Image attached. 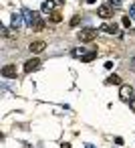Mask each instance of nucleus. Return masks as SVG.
Segmentation results:
<instances>
[{
	"mask_svg": "<svg viewBox=\"0 0 135 148\" xmlns=\"http://www.w3.org/2000/svg\"><path fill=\"white\" fill-rule=\"evenodd\" d=\"M97 39V31L95 29H83L81 33H79V41L81 43H91V41H95Z\"/></svg>",
	"mask_w": 135,
	"mask_h": 148,
	"instance_id": "nucleus-1",
	"label": "nucleus"
},
{
	"mask_svg": "<svg viewBox=\"0 0 135 148\" xmlns=\"http://www.w3.org/2000/svg\"><path fill=\"white\" fill-rule=\"evenodd\" d=\"M22 16H24V23H26L28 27H34V23H36V18H38V12L28 10V8H22Z\"/></svg>",
	"mask_w": 135,
	"mask_h": 148,
	"instance_id": "nucleus-2",
	"label": "nucleus"
},
{
	"mask_svg": "<svg viewBox=\"0 0 135 148\" xmlns=\"http://www.w3.org/2000/svg\"><path fill=\"white\" fill-rule=\"evenodd\" d=\"M47 49V43L45 41H32L30 45H28V51L32 53V55H38V53H43Z\"/></svg>",
	"mask_w": 135,
	"mask_h": 148,
	"instance_id": "nucleus-3",
	"label": "nucleus"
},
{
	"mask_svg": "<svg viewBox=\"0 0 135 148\" xmlns=\"http://www.w3.org/2000/svg\"><path fill=\"white\" fill-rule=\"evenodd\" d=\"M41 59H28L26 63H24V73H32V71H38L41 69Z\"/></svg>",
	"mask_w": 135,
	"mask_h": 148,
	"instance_id": "nucleus-4",
	"label": "nucleus"
},
{
	"mask_svg": "<svg viewBox=\"0 0 135 148\" xmlns=\"http://www.w3.org/2000/svg\"><path fill=\"white\" fill-rule=\"evenodd\" d=\"M22 25H24L22 12H14V14H12V21H10V27H12L14 31H18V29H22Z\"/></svg>",
	"mask_w": 135,
	"mask_h": 148,
	"instance_id": "nucleus-5",
	"label": "nucleus"
},
{
	"mask_svg": "<svg viewBox=\"0 0 135 148\" xmlns=\"http://www.w3.org/2000/svg\"><path fill=\"white\" fill-rule=\"evenodd\" d=\"M16 75H18L16 65H4V67H2V77H6V79H16Z\"/></svg>",
	"mask_w": 135,
	"mask_h": 148,
	"instance_id": "nucleus-6",
	"label": "nucleus"
},
{
	"mask_svg": "<svg viewBox=\"0 0 135 148\" xmlns=\"http://www.w3.org/2000/svg\"><path fill=\"white\" fill-rule=\"evenodd\" d=\"M119 97H121L123 101H129V99L133 97V87H131V85H121V89H119Z\"/></svg>",
	"mask_w": 135,
	"mask_h": 148,
	"instance_id": "nucleus-7",
	"label": "nucleus"
},
{
	"mask_svg": "<svg viewBox=\"0 0 135 148\" xmlns=\"http://www.w3.org/2000/svg\"><path fill=\"white\" fill-rule=\"evenodd\" d=\"M97 14H99L101 18H105V21H107V18H111V16H113V8H111L109 4H103V6H99V8H97Z\"/></svg>",
	"mask_w": 135,
	"mask_h": 148,
	"instance_id": "nucleus-8",
	"label": "nucleus"
},
{
	"mask_svg": "<svg viewBox=\"0 0 135 148\" xmlns=\"http://www.w3.org/2000/svg\"><path fill=\"white\" fill-rule=\"evenodd\" d=\"M101 33H107V35H117V31H119V27L115 25V23H105L101 29H99Z\"/></svg>",
	"mask_w": 135,
	"mask_h": 148,
	"instance_id": "nucleus-9",
	"label": "nucleus"
},
{
	"mask_svg": "<svg viewBox=\"0 0 135 148\" xmlns=\"http://www.w3.org/2000/svg\"><path fill=\"white\" fill-rule=\"evenodd\" d=\"M97 55H99V53H97L95 49H93V51H87V53L81 57V61H83V63H91L93 59H97Z\"/></svg>",
	"mask_w": 135,
	"mask_h": 148,
	"instance_id": "nucleus-10",
	"label": "nucleus"
},
{
	"mask_svg": "<svg viewBox=\"0 0 135 148\" xmlns=\"http://www.w3.org/2000/svg\"><path fill=\"white\" fill-rule=\"evenodd\" d=\"M43 12H55V0H45L43 2Z\"/></svg>",
	"mask_w": 135,
	"mask_h": 148,
	"instance_id": "nucleus-11",
	"label": "nucleus"
},
{
	"mask_svg": "<svg viewBox=\"0 0 135 148\" xmlns=\"http://www.w3.org/2000/svg\"><path fill=\"white\" fill-rule=\"evenodd\" d=\"M105 83H107V85H121V77H119V75H109V77L105 79Z\"/></svg>",
	"mask_w": 135,
	"mask_h": 148,
	"instance_id": "nucleus-12",
	"label": "nucleus"
},
{
	"mask_svg": "<svg viewBox=\"0 0 135 148\" xmlns=\"http://www.w3.org/2000/svg\"><path fill=\"white\" fill-rule=\"evenodd\" d=\"M61 21H63V14H61V12H57V10H55V12H51V23L59 25Z\"/></svg>",
	"mask_w": 135,
	"mask_h": 148,
	"instance_id": "nucleus-13",
	"label": "nucleus"
},
{
	"mask_svg": "<svg viewBox=\"0 0 135 148\" xmlns=\"http://www.w3.org/2000/svg\"><path fill=\"white\" fill-rule=\"evenodd\" d=\"M45 29V18L43 16H38L36 18V23H34V31H43Z\"/></svg>",
	"mask_w": 135,
	"mask_h": 148,
	"instance_id": "nucleus-14",
	"label": "nucleus"
},
{
	"mask_svg": "<svg viewBox=\"0 0 135 148\" xmlns=\"http://www.w3.org/2000/svg\"><path fill=\"white\" fill-rule=\"evenodd\" d=\"M85 53H87V49L81 47V49H75V51H73V57H83Z\"/></svg>",
	"mask_w": 135,
	"mask_h": 148,
	"instance_id": "nucleus-15",
	"label": "nucleus"
},
{
	"mask_svg": "<svg viewBox=\"0 0 135 148\" xmlns=\"http://www.w3.org/2000/svg\"><path fill=\"white\" fill-rule=\"evenodd\" d=\"M107 4H109L111 8H119V6H121V0H109Z\"/></svg>",
	"mask_w": 135,
	"mask_h": 148,
	"instance_id": "nucleus-16",
	"label": "nucleus"
},
{
	"mask_svg": "<svg viewBox=\"0 0 135 148\" xmlns=\"http://www.w3.org/2000/svg\"><path fill=\"white\" fill-rule=\"evenodd\" d=\"M79 23H81V16H73L71 18V27H79Z\"/></svg>",
	"mask_w": 135,
	"mask_h": 148,
	"instance_id": "nucleus-17",
	"label": "nucleus"
},
{
	"mask_svg": "<svg viewBox=\"0 0 135 148\" xmlns=\"http://www.w3.org/2000/svg\"><path fill=\"white\" fill-rule=\"evenodd\" d=\"M121 23H123V27H129V25H131V18H129V16H123Z\"/></svg>",
	"mask_w": 135,
	"mask_h": 148,
	"instance_id": "nucleus-18",
	"label": "nucleus"
},
{
	"mask_svg": "<svg viewBox=\"0 0 135 148\" xmlns=\"http://www.w3.org/2000/svg\"><path fill=\"white\" fill-rule=\"evenodd\" d=\"M2 37H6V39H8V37H10V31H8V29H2Z\"/></svg>",
	"mask_w": 135,
	"mask_h": 148,
	"instance_id": "nucleus-19",
	"label": "nucleus"
},
{
	"mask_svg": "<svg viewBox=\"0 0 135 148\" xmlns=\"http://www.w3.org/2000/svg\"><path fill=\"white\" fill-rule=\"evenodd\" d=\"M129 106H131V110H135V95L129 99Z\"/></svg>",
	"mask_w": 135,
	"mask_h": 148,
	"instance_id": "nucleus-20",
	"label": "nucleus"
},
{
	"mask_svg": "<svg viewBox=\"0 0 135 148\" xmlns=\"http://www.w3.org/2000/svg\"><path fill=\"white\" fill-rule=\"evenodd\" d=\"M129 67H131V69H133V71H135V57H133V59H131V61H129Z\"/></svg>",
	"mask_w": 135,
	"mask_h": 148,
	"instance_id": "nucleus-21",
	"label": "nucleus"
},
{
	"mask_svg": "<svg viewBox=\"0 0 135 148\" xmlns=\"http://www.w3.org/2000/svg\"><path fill=\"white\" fill-rule=\"evenodd\" d=\"M129 14H131V16H135V4H133V6L129 8Z\"/></svg>",
	"mask_w": 135,
	"mask_h": 148,
	"instance_id": "nucleus-22",
	"label": "nucleus"
},
{
	"mask_svg": "<svg viewBox=\"0 0 135 148\" xmlns=\"http://www.w3.org/2000/svg\"><path fill=\"white\" fill-rule=\"evenodd\" d=\"M61 148H71V144H67V142H63V144H61Z\"/></svg>",
	"mask_w": 135,
	"mask_h": 148,
	"instance_id": "nucleus-23",
	"label": "nucleus"
},
{
	"mask_svg": "<svg viewBox=\"0 0 135 148\" xmlns=\"http://www.w3.org/2000/svg\"><path fill=\"white\" fill-rule=\"evenodd\" d=\"M87 2H89V4H95V2H97V0H87Z\"/></svg>",
	"mask_w": 135,
	"mask_h": 148,
	"instance_id": "nucleus-24",
	"label": "nucleus"
}]
</instances>
